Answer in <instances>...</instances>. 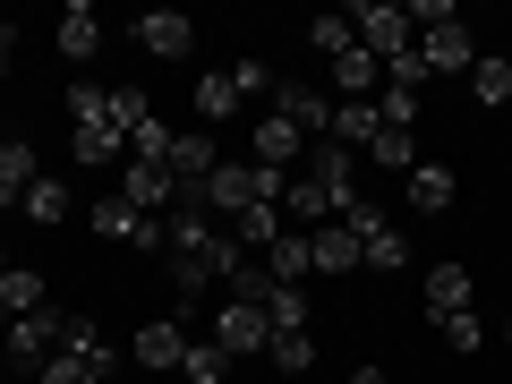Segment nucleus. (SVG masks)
<instances>
[{
	"label": "nucleus",
	"mask_w": 512,
	"mask_h": 384,
	"mask_svg": "<svg viewBox=\"0 0 512 384\" xmlns=\"http://www.w3.org/2000/svg\"><path fill=\"white\" fill-rule=\"evenodd\" d=\"M342 18H350V35H359V52H376V60H402L410 43H419V26H410L402 0H359Z\"/></svg>",
	"instance_id": "obj_1"
},
{
	"label": "nucleus",
	"mask_w": 512,
	"mask_h": 384,
	"mask_svg": "<svg viewBox=\"0 0 512 384\" xmlns=\"http://www.w3.org/2000/svg\"><path fill=\"white\" fill-rule=\"evenodd\" d=\"M60 350V308H35V316H9V333H0V367H26V376H43V359Z\"/></svg>",
	"instance_id": "obj_2"
},
{
	"label": "nucleus",
	"mask_w": 512,
	"mask_h": 384,
	"mask_svg": "<svg viewBox=\"0 0 512 384\" xmlns=\"http://www.w3.org/2000/svg\"><path fill=\"white\" fill-rule=\"evenodd\" d=\"M214 342H222V359H265L274 325H265V308H248V299H214Z\"/></svg>",
	"instance_id": "obj_3"
},
{
	"label": "nucleus",
	"mask_w": 512,
	"mask_h": 384,
	"mask_svg": "<svg viewBox=\"0 0 512 384\" xmlns=\"http://www.w3.org/2000/svg\"><path fill=\"white\" fill-rule=\"evenodd\" d=\"M299 171H308V180L325 188L333 222H342L350 205H359V154H350V146H333V137H325V146H316V154H308V163H299Z\"/></svg>",
	"instance_id": "obj_4"
},
{
	"label": "nucleus",
	"mask_w": 512,
	"mask_h": 384,
	"mask_svg": "<svg viewBox=\"0 0 512 384\" xmlns=\"http://www.w3.org/2000/svg\"><path fill=\"white\" fill-rule=\"evenodd\" d=\"M197 197H205V214H214L222 231H231V222L256 205V163H214V180H205Z\"/></svg>",
	"instance_id": "obj_5"
},
{
	"label": "nucleus",
	"mask_w": 512,
	"mask_h": 384,
	"mask_svg": "<svg viewBox=\"0 0 512 384\" xmlns=\"http://www.w3.org/2000/svg\"><path fill=\"white\" fill-rule=\"evenodd\" d=\"M419 60H427V77H470L478 69V43H470V26H427L419 35Z\"/></svg>",
	"instance_id": "obj_6"
},
{
	"label": "nucleus",
	"mask_w": 512,
	"mask_h": 384,
	"mask_svg": "<svg viewBox=\"0 0 512 384\" xmlns=\"http://www.w3.org/2000/svg\"><path fill=\"white\" fill-rule=\"evenodd\" d=\"M265 111H274V120H291L299 137H325V128H333V103H325L316 86H299V77H274V103H265Z\"/></svg>",
	"instance_id": "obj_7"
},
{
	"label": "nucleus",
	"mask_w": 512,
	"mask_h": 384,
	"mask_svg": "<svg viewBox=\"0 0 512 384\" xmlns=\"http://www.w3.org/2000/svg\"><path fill=\"white\" fill-rule=\"evenodd\" d=\"M86 222H94L103 239H120V248H163V222H154V214H137L128 197H103Z\"/></svg>",
	"instance_id": "obj_8"
},
{
	"label": "nucleus",
	"mask_w": 512,
	"mask_h": 384,
	"mask_svg": "<svg viewBox=\"0 0 512 384\" xmlns=\"http://www.w3.org/2000/svg\"><path fill=\"white\" fill-rule=\"evenodd\" d=\"M214 163H222L214 128H180V137H171V180H180V188H205V180H214Z\"/></svg>",
	"instance_id": "obj_9"
},
{
	"label": "nucleus",
	"mask_w": 512,
	"mask_h": 384,
	"mask_svg": "<svg viewBox=\"0 0 512 384\" xmlns=\"http://www.w3.org/2000/svg\"><path fill=\"white\" fill-rule=\"evenodd\" d=\"M308 265H316V274H359V231H350V222H316V231H308Z\"/></svg>",
	"instance_id": "obj_10"
},
{
	"label": "nucleus",
	"mask_w": 512,
	"mask_h": 384,
	"mask_svg": "<svg viewBox=\"0 0 512 384\" xmlns=\"http://www.w3.org/2000/svg\"><path fill=\"white\" fill-rule=\"evenodd\" d=\"M128 359H137V367H180L188 359V333L171 325V316H154V325L128 333Z\"/></svg>",
	"instance_id": "obj_11"
},
{
	"label": "nucleus",
	"mask_w": 512,
	"mask_h": 384,
	"mask_svg": "<svg viewBox=\"0 0 512 384\" xmlns=\"http://www.w3.org/2000/svg\"><path fill=\"white\" fill-rule=\"evenodd\" d=\"M137 43H146L154 60H188V43H197V26H188L180 9H146V18H137Z\"/></svg>",
	"instance_id": "obj_12"
},
{
	"label": "nucleus",
	"mask_w": 512,
	"mask_h": 384,
	"mask_svg": "<svg viewBox=\"0 0 512 384\" xmlns=\"http://www.w3.org/2000/svg\"><path fill=\"white\" fill-rule=\"evenodd\" d=\"M128 205H137V214H171V205H180L171 163H128Z\"/></svg>",
	"instance_id": "obj_13"
},
{
	"label": "nucleus",
	"mask_w": 512,
	"mask_h": 384,
	"mask_svg": "<svg viewBox=\"0 0 512 384\" xmlns=\"http://www.w3.org/2000/svg\"><path fill=\"white\" fill-rule=\"evenodd\" d=\"M52 43H60V60H94V52H103V18H94L86 0H69L60 26H52Z\"/></svg>",
	"instance_id": "obj_14"
},
{
	"label": "nucleus",
	"mask_w": 512,
	"mask_h": 384,
	"mask_svg": "<svg viewBox=\"0 0 512 384\" xmlns=\"http://www.w3.org/2000/svg\"><path fill=\"white\" fill-rule=\"evenodd\" d=\"M333 86H342V103H376V94H384V60L350 43V52L333 60Z\"/></svg>",
	"instance_id": "obj_15"
},
{
	"label": "nucleus",
	"mask_w": 512,
	"mask_h": 384,
	"mask_svg": "<svg viewBox=\"0 0 512 384\" xmlns=\"http://www.w3.org/2000/svg\"><path fill=\"white\" fill-rule=\"evenodd\" d=\"M60 350H69V359H86V367H120V350H111V333L94 325V316H60Z\"/></svg>",
	"instance_id": "obj_16"
},
{
	"label": "nucleus",
	"mask_w": 512,
	"mask_h": 384,
	"mask_svg": "<svg viewBox=\"0 0 512 384\" xmlns=\"http://www.w3.org/2000/svg\"><path fill=\"white\" fill-rule=\"evenodd\" d=\"M299 154H308V137H299L291 120H274V111H256V163H265V171H291Z\"/></svg>",
	"instance_id": "obj_17"
},
{
	"label": "nucleus",
	"mask_w": 512,
	"mask_h": 384,
	"mask_svg": "<svg viewBox=\"0 0 512 384\" xmlns=\"http://www.w3.org/2000/svg\"><path fill=\"white\" fill-rule=\"evenodd\" d=\"M35 180H43L35 146H26V137H0V205H18V197H26Z\"/></svg>",
	"instance_id": "obj_18"
},
{
	"label": "nucleus",
	"mask_w": 512,
	"mask_h": 384,
	"mask_svg": "<svg viewBox=\"0 0 512 384\" xmlns=\"http://www.w3.org/2000/svg\"><path fill=\"white\" fill-rule=\"evenodd\" d=\"M470 103H478V111H504V103H512V52H478V69H470Z\"/></svg>",
	"instance_id": "obj_19"
},
{
	"label": "nucleus",
	"mask_w": 512,
	"mask_h": 384,
	"mask_svg": "<svg viewBox=\"0 0 512 384\" xmlns=\"http://www.w3.org/2000/svg\"><path fill=\"white\" fill-rule=\"evenodd\" d=\"M265 274H274L282 291H308V274H316L308 265V231H282L274 248H265Z\"/></svg>",
	"instance_id": "obj_20"
},
{
	"label": "nucleus",
	"mask_w": 512,
	"mask_h": 384,
	"mask_svg": "<svg viewBox=\"0 0 512 384\" xmlns=\"http://www.w3.org/2000/svg\"><path fill=\"white\" fill-rule=\"evenodd\" d=\"M402 197H410V214H444L453 205V163H419L402 180Z\"/></svg>",
	"instance_id": "obj_21"
},
{
	"label": "nucleus",
	"mask_w": 512,
	"mask_h": 384,
	"mask_svg": "<svg viewBox=\"0 0 512 384\" xmlns=\"http://www.w3.org/2000/svg\"><path fill=\"white\" fill-rule=\"evenodd\" d=\"M376 103H333V128H325V137H333V146H350V154H367V146H376Z\"/></svg>",
	"instance_id": "obj_22"
},
{
	"label": "nucleus",
	"mask_w": 512,
	"mask_h": 384,
	"mask_svg": "<svg viewBox=\"0 0 512 384\" xmlns=\"http://www.w3.org/2000/svg\"><path fill=\"white\" fill-rule=\"evenodd\" d=\"M470 265H427V316H453V308H470Z\"/></svg>",
	"instance_id": "obj_23"
},
{
	"label": "nucleus",
	"mask_w": 512,
	"mask_h": 384,
	"mask_svg": "<svg viewBox=\"0 0 512 384\" xmlns=\"http://www.w3.org/2000/svg\"><path fill=\"white\" fill-rule=\"evenodd\" d=\"M282 222H299V231H316V222H333L325 188H316L308 171H291V188H282Z\"/></svg>",
	"instance_id": "obj_24"
},
{
	"label": "nucleus",
	"mask_w": 512,
	"mask_h": 384,
	"mask_svg": "<svg viewBox=\"0 0 512 384\" xmlns=\"http://www.w3.org/2000/svg\"><path fill=\"white\" fill-rule=\"evenodd\" d=\"M359 163H376V171H402V180H410V171H419V137H410V128H376V146H367Z\"/></svg>",
	"instance_id": "obj_25"
},
{
	"label": "nucleus",
	"mask_w": 512,
	"mask_h": 384,
	"mask_svg": "<svg viewBox=\"0 0 512 384\" xmlns=\"http://www.w3.org/2000/svg\"><path fill=\"white\" fill-rule=\"evenodd\" d=\"M0 308H9V316L52 308V291H43V274H35V265H9V274H0Z\"/></svg>",
	"instance_id": "obj_26"
},
{
	"label": "nucleus",
	"mask_w": 512,
	"mask_h": 384,
	"mask_svg": "<svg viewBox=\"0 0 512 384\" xmlns=\"http://www.w3.org/2000/svg\"><path fill=\"white\" fill-rule=\"evenodd\" d=\"M231 111H239V86H231V69H205V77H197V128L231 120Z\"/></svg>",
	"instance_id": "obj_27"
},
{
	"label": "nucleus",
	"mask_w": 512,
	"mask_h": 384,
	"mask_svg": "<svg viewBox=\"0 0 512 384\" xmlns=\"http://www.w3.org/2000/svg\"><path fill=\"white\" fill-rule=\"evenodd\" d=\"M359 265H367V274H402V265H410V239L384 222V231H367V239H359Z\"/></svg>",
	"instance_id": "obj_28"
},
{
	"label": "nucleus",
	"mask_w": 512,
	"mask_h": 384,
	"mask_svg": "<svg viewBox=\"0 0 512 384\" xmlns=\"http://www.w3.org/2000/svg\"><path fill=\"white\" fill-rule=\"evenodd\" d=\"M231 231H239V248H256V256H265L282 231H291V222H282V205H248V214H239Z\"/></svg>",
	"instance_id": "obj_29"
},
{
	"label": "nucleus",
	"mask_w": 512,
	"mask_h": 384,
	"mask_svg": "<svg viewBox=\"0 0 512 384\" xmlns=\"http://www.w3.org/2000/svg\"><path fill=\"white\" fill-rule=\"evenodd\" d=\"M18 214L52 231V222H69V188H60V180H35V188H26V197H18Z\"/></svg>",
	"instance_id": "obj_30"
},
{
	"label": "nucleus",
	"mask_w": 512,
	"mask_h": 384,
	"mask_svg": "<svg viewBox=\"0 0 512 384\" xmlns=\"http://www.w3.org/2000/svg\"><path fill=\"white\" fill-rule=\"evenodd\" d=\"M197 265H205V274L222 282V291H231V274L248 265V248H239V231H214V239H205V256H197Z\"/></svg>",
	"instance_id": "obj_31"
},
{
	"label": "nucleus",
	"mask_w": 512,
	"mask_h": 384,
	"mask_svg": "<svg viewBox=\"0 0 512 384\" xmlns=\"http://www.w3.org/2000/svg\"><path fill=\"white\" fill-rule=\"evenodd\" d=\"M265 359H274V376H308V367H316V342H308V333H274Z\"/></svg>",
	"instance_id": "obj_32"
},
{
	"label": "nucleus",
	"mask_w": 512,
	"mask_h": 384,
	"mask_svg": "<svg viewBox=\"0 0 512 384\" xmlns=\"http://www.w3.org/2000/svg\"><path fill=\"white\" fill-rule=\"evenodd\" d=\"M120 146H128L120 128H69V154H77V163H120Z\"/></svg>",
	"instance_id": "obj_33"
},
{
	"label": "nucleus",
	"mask_w": 512,
	"mask_h": 384,
	"mask_svg": "<svg viewBox=\"0 0 512 384\" xmlns=\"http://www.w3.org/2000/svg\"><path fill=\"white\" fill-rule=\"evenodd\" d=\"M69 111H77V128H111V86L77 77V86H69Z\"/></svg>",
	"instance_id": "obj_34"
},
{
	"label": "nucleus",
	"mask_w": 512,
	"mask_h": 384,
	"mask_svg": "<svg viewBox=\"0 0 512 384\" xmlns=\"http://www.w3.org/2000/svg\"><path fill=\"white\" fill-rule=\"evenodd\" d=\"M436 333L461 350V359H470V350H487V325H478V308H453V316H436Z\"/></svg>",
	"instance_id": "obj_35"
},
{
	"label": "nucleus",
	"mask_w": 512,
	"mask_h": 384,
	"mask_svg": "<svg viewBox=\"0 0 512 384\" xmlns=\"http://www.w3.org/2000/svg\"><path fill=\"white\" fill-rule=\"evenodd\" d=\"M171 137H180L171 120H146L137 137H128V163H171Z\"/></svg>",
	"instance_id": "obj_36"
},
{
	"label": "nucleus",
	"mask_w": 512,
	"mask_h": 384,
	"mask_svg": "<svg viewBox=\"0 0 512 384\" xmlns=\"http://www.w3.org/2000/svg\"><path fill=\"white\" fill-rule=\"evenodd\" d=\"M188 384H222V376H231V359H222V342H188Z\"/></svg>",
	"instance_id": "obj_37"
},
{
	"label": "nucleus",
	"mask_w": 512,
	"mask_h": 384,
	"mask_svg": "<svg viewBox=\"0 0 512 384\" xmlns=\"http://www.w3.org/2000/svg\"><path fill=\"white\" fill-rule=\"evenodd\" d=\"M231 86H239V103H248V94H256V103H274V69H265V60H231Z\"/></svg>",
	"instance_id": "obj_38"
},
{
	"label": "nucleus",
	"mask_w": 512,
	"mask_h": 384,
	"mask_svg": "<svg viewBox=\"0 0 512 384\" xmlns=\"http://www.w3.org/2000/svg\"><path fill=\"white\" fill-rule=\"evenodd\" d=\"M308 43H316V52H325V60H342V52H350V43H359V35H350V18H342V9H333V18H316V26H308Z\"/></svg>",
	"instance_id": "obj_39"
},
{
	"label": "nucleus",
	"mask_w": 512,
	"mask_h": 384,
	"mask_svg": "<svg viewBox=\"0 0 512 384\" xmlns=\"http://www.w3.org/2000/svg\"><path fill=\"white\" fill-rule=\"evenodd\" d=\"M35 384H103V367H86V359H69V350H52Z\"/></svg>",
	"instance_id": "obj_40"
},
{
	"label": "nucleus",
	"mask_w": 512,
	"mask_h": 384,
	"mask_svg": "<svg viewBox=\"0 0 512 384\" xmlns=\"http://www.w3.org/2000/svg\"><path fill=\"white\" fill-rule=\"evenodd\" d=\"M384 86H393V94H419V86H427V60H419V43H410L402 60H384Z\"/></svg>",
	"instance_id": "obj_41"
},
{
	"label": "nucleus",
	"mask_w": 512,
	"mask_h": 384,
	"mask_svg": "<svg viewBox=\"0 0 512 384\" xmlns=\"http://www.w3.org/2000/svg\"><path fill=\"white\" fill-rule=\"evenodd\" d=\"M171 282H180V299H205V291H214V274H205L197 256H171Z\"/></svg>",
	"instance_id": "obj_42"
},
{
	"label": "nucleus",
	"mask_w": 512,
	"mask_h": 384,
	"mask_svg": "<svg viewBox=\"0 0 512 384\" xmlns=\"http://www.w3.org/2000/svg\"><path fill=\"white\" fill-rule=\"evenodd\" d=\"M350 384H384V367H350Z\"/></svg>",
	"instance_id": "obj_43"
},
{
	"label": "nucleus",
	"mask_w": 512,
	"mask_h": 384,
	"mask_svg": "<svg viewBox=\"0 0 512 384\" xmlns=\"http://www.w3.org/2000/svg\"><path fill=\"white\" fill-rule=\"evenodd\" d=\"M0 274H9V248H0Z\"/></svg>",
	"instance_id": "obj_44"
},
{
	"label": "nucleus",
	"mask_w": 512,
	"mask_h": 384,
	"mask_svg": "<svg viewBox=\"0 0 512 384\" xmlns=\"http://www.w3.org/2000/svg\"><path fill=\"white\" fill-rule=\"evenodd\" d=\"M0 333H9V308H0Z\"/></svg>",
	"instance_id": "obj_45"
},
{
	"label": "nucleus",
	"mask_w": 512,
	"mask_h": 384,
	"mask_svg": "<svg viewBox=\"0 0 512 384\" xmlns=\"http://www.w3.org/2000/svg\"><path fill=\"white\" fill-rule=\"evenodd\" d=\"M504 342H512V316H504Z\"/></svg>",
	"instance_id": "obj_46"
},
{
	"label": "nucleus",
	"mask_w": 512,
	"mask_h": 384,
	"mask_svg": "<svg viewBox=\"0 0 512 384\" xmlns=\"http://www.w3.org/2000/svg\"><path fill=\"white\" fill-rule=\"evenodd\" d=\"M0 384H18V376H0Z\"/></svg>",
	"instance_id": "obj_47"
}]
</instances>
